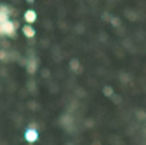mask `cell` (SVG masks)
<instances>
[{"label": "cell", "instance_id": "9", "mask_svg": "<svg viewBox=\"0 0 146 145\" xmlns=\"http://www.w3.org/2000/svg\"><path fill=\"white\" fill-rule=\"evenodd\" d=\"M9 60V52H5L4 49H0V61H7Z\"/></svg>", "mask_w": 146, "mask_h": 145}, {"label": "cell", "instance_id": "3", "mask_svg": "<svg viewBox=\"0 0 146 145\" xmlns=\"http://www.w3.org/2000/svg\"><path fill=\"white\" fill-rule=\"evenodd\" d=\"M25 140H26L28 143H35L36 140H38V131H36L35 128H28V130L25 131Z\"/></svg>", "mask_w": 146, "mask_h": 145}, {"label": "cell", "instance_id": "5", "mask_svg": "<svg viewBox=\"0 0 146 145\" xmlns=\"http://www.w3.org/2000/svg\"><path fill=\"white\" fill-rule=\"evenodd\" d=\"M25 21H26L28 25H33V23L36 21V12H35L33 9H28V11L25 12Z\"/></svg>", "mask_w": 146, "mask_h": 145}, {"label": "cell", "instance_id": "7", "mask_svg": "<svg viewBox=\"0 0 146 145\" xmlns=\"http://www.w3.org/2000/svg\"><path fill=\"white\" fill-rule=\"evenodd\" d=\"M70 66H71L73 72H80V61L78 60H71L70 61Z\"/></svg>", "mask_w": 146, "mask_h": 145}, {"label": "cell", "instance_id": "6", "mask_svg": "<svg viewBox=\"0 0 146 145\" xmlns=\"http://www.w3.org/2000/svg\"><path fill=\"white\" fill-rule=\"evenodd\" d=\"M23 33H25V37H28V39H33V37H35V28H33V26H28V25H25V26H23Z\"/></svg>", "mask_w": 146, "mask_h": 145}, {"label": "cell", "instance_id": "8", "mask_svg": "<svg viewBox=\"0 0 146 145\" xmlns=\"http://www.w3.org/2000/svg\"><path fill=\"white\" fill-rule=\"evenodd\" d=\"M103 93H104V96L111 98V96H113V89L110 87V86H104V87H103Z\"/></svg>", "mask_w": 146, "mask_h": 145}, {"label": "cell", "instance_id": "10", "mask_svg": "<svg viewBox=\"0 0 146 145\" xmlns=\"http://www.w3.org/2000/svg\"><path fill=\"white\" fill-rule=\"evenodd\" d=\"M110 21H111L113 26H120V19H118V17H110Z\"/></svg>", "mask_w": 146, "mask_h": 145}, {"label": "cell", "instance_id": "2", "mask_svg": "<svg viewBox=\"0 0 146 145\" xmlns=\"http://www.w3.org/2000/svg\"><path fill=\"white\" fill-rule=\"evenodd\" d=\"M12 12H14V11H12L9 5H5V4H0V25H2V23H5V21H9Z\"/></svg>", "mask_w": 146, "mask_h": 145}, {"label": "cell", "instance_id": "1", "mask_svg": "<svg viewBox=\"0 0 146 145\" xmlns=\"http://www.w3.org/2000/svg\"><path fill=\"white\" fill-rule=\"evenodd\" d=\"M19 26L17 25V21H5V23H2L0 25V35L2 37H14L16 35V28Z\"/></svg>", "mask_w": 146, "mask_h": 145}, {"label": "cell", "instance_id": "11", "mask_svg": "<svg viewBox=\"0 0 146 145\" xmlns=\"http://www.w3.org/2000/svg\"><path fill=\"white\" fill-rule=\"evenodd\" d=\"M26 2H28V4H33V2H35V0H26Z\"/></svg>", "mask_w": 146, "mask_h": 145}, {"label": "cell", "instance_id": "4", "mask_svg": "<svg viewBox=\"0 0 146 145\" xmlns=\"http://www.w3.org/2000/svg\"><path fill=\"white\" fill-rule=\"evenodd\" d=\"M36 68H38V60H36L35 56H30L26 60V72L28 74H35Z\"/></svg>", "mask_w": 146, "mask_h": 145}]
</instances>
